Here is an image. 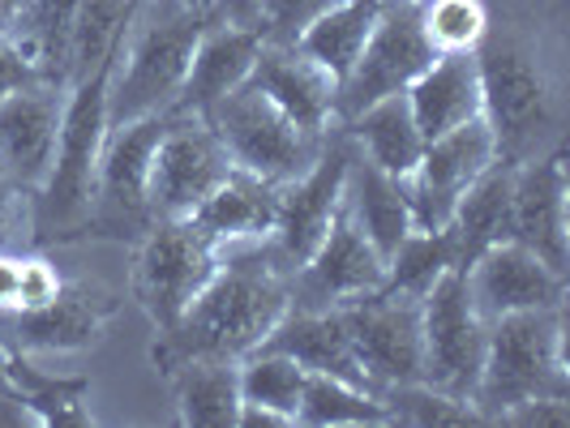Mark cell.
<instances>
[{
    "label": "cell",
    "instance_id": "30bf717a",
    "mask_svg": "<svg viewBox=\"0 0 570 428\" xmlns=\"http://www.w3.org/2000/svg\"><path fill=\"white\" fill-rule=\"evenodd\" d=\"M429 60H433V48L421 30L416 0H386L370 30V43L361 48L356 64L340 82L335 125L365 112L370 103L386 99V94H403L429 69Z\"/></svg>",
    "mask_w": 570,
    "mask_h": 428
},
{
    "label": "cell",
    "instance_id": "74e56055",
    "mask_svg": "<svg viewBox=\"0 0 570 428\" xmlns=\"http://www.w3.org/2000/svg\"><path fill=\"white\" fill-rule=\"evenodd\" d=\"M335 0H262V39L266 43H296L301 30L314 22L317 13H326Z\"/></svg>",
    "mask_w": 570,
    "mask_h": 428
},
{
    "label": "cell",
    "instance_id": "7bdbcfd3",
    "mask_svg": "<svg viewBox=\"0 0 570 428\" xmlns=\"http://www.w3.org/2000/svg\"><path fill=\"white\" fill-rule=\"evenodd\" d=\"M22 425H35L27 402L18 399L13 390H0V428H22Z\"/></svg>",
    "mask_w": 570,
    "mask_h": 428
},
{
    "label": "cell",
    "instance_id": "f6af8a7d",
    "mask_svg": "<svg viewBox=\"0 0 570 428\" xmlns=\"http://www.w3.org/2000/svg\"><path fill=\"white\" fill-rule=\"evenodd\" d=\"M22 9V0H0V30L13 22V13Z\"/></svg>",
    "mask_w": 570,
    "mask_h": 428
},
{
    "label": "cell",
    "instance_id": "e575fe53",
    "mask_svg": "<svg viewBox=\"0 0 570 428\" xmlns=\"http://www.w3.org/2000/svg\"><path fill=\"white\" fill-rule=\"evenodd\" d=\"M386 416L391 425L407 428H463V425H485V416L468 399H455L446 390H433L429 381H407V386H391L382 390Z\"/></svg>",
    "mask_w": 570,
    "mask_h": 428
},
{
    "label": "cell",
    "instance_id": "ba28073f",
    "mask_svg": "<svg viewBox=\"0 0 570 428\" xmlns=\"http://www.w3.org/2000/svg\"><path fill=\"white\" fill-rule=\"evenodd\" d=\"M210 129L219 133V142L228 150L232 168L249 171L257 180L271 185H287L317 159V150L326 142V133H309L301 129L284 108H275L254 82L236 86L224 94L210 112Z\"/></svg>",
    "mask_w": 570,
    "mask_h": 428
},
{
    "label": "cell",
    "instance_id": "7a4b0ae2",
    "mask_svg": "<svg viewBox=\"0 0 570 428\" xmlns=\"http://www.w3.org/2000/svg\"><path fill=\"white\" fill-rule=\"evenodd\" d=\"M562 52L549 27L489 22L476 48L485 120L498 142V159L528 163L562 146Z\"/></svg>",
    "mask_w": 570,
    "mask_h": 428
},
{
    "label": "cell",
    "instance_id": "2e32d148",
    "mask_svg": "<svg viewBox=\"0 0 570 428\" xmlns=\"http://www.w3.org/2000/svg\"><path fill=\"white\" fill-rule=\"evenodd\" d=\"M382 283H386V257L373 249L365 231L340 206L317 249L292 270V309H343Z\"/></svg>",
    "mask_w": 570,
    "mask_h": 428
},
{
    "label": "cell",
    "instance_id": "4dcf8cb0",
    "mask_svg": "<svg viewBox=\"0 0 570 428\" xmlns=\"http://www.w3.org/2000/svg\"><path fill=\"white\" fill-rule=\"evenodd\" d=\"M9 381L13 395L27 402L35 425L43 428H90L95 411H90V381L86 377H57V372L35 369V356H18L9 360Z\"/></svg>",
    "mask_w": 570,
    "mask_h": 428
},
{
    "label": "cell",
    "instance_id": "7dc6e473",
    "mask_svg": "<svg viewBox=\"0 0 570 428\" xmlns=\"http://www.w3.org/2000/svg\"><path fill=\"white\" fill-rule=\"evenodd\" d=\"M189 4H194V0H189Z\"/></svg>",
    "mask_w": 570,
    "mask_h": 428
},
{
    "label": "cell",
    "instance_id": "ab89813d",
    "mask_svg": "<svg viewBox=\"0 0 570 428\" xmlns=\"http://www.w3.org/2000/svg\"><path fill=\"white\" fill-rule=\"evenodd\" d=\"M30 82H43L35 69H30V60L13 48V39L0 30V99L4 94H13V90H22Z\"/></svg>",
    "mask_w": 570,
    "mask_h": 428
},
{
    "label": "cell",
    "instance_id": "4fadbf2b",
    "mask_svg": "<svg viewBox=\"0 0 570 428\" xmlns=\"http://www.w3.org/2000/svg\"><path fill=\"white\" fill-rule=\"evenodd\" d=\"M370 390L421 381V300L377 287L340 309Z\"/></svg>",
    "mask_w": 570,
    "mask_h": 428
},
{
    "label": "cell",
    "instance_id": "836d02e7",
    "mask_svg": "<svg viewBox=\"0 0 570 428\" xmlns=\"http://www.w3.org/2000/svg\"><path fill=\"white\" fill-rule=\"evenodd\" d=\"M455 261V240L451 231L438 228V231H421L412 228L400 240V249L386 257V291H400V296H425L429 287L438 283Z\"/></svg>",
    "mask_w": 570,
    "mask_h": 428
},
{
    "label": "cell",
    "instance_id": "f35d334b",
    "mask_svg": "<svg viewBox=\"0 0 570 428\" xmlns=\"http://www.w3.org/2000/svg\"><path fill=\"white\" fill-rule=\"evenodd\" d=\"M498 425L507 428H570V399H532L511 407Z\"/></svg>",
    "mask_w": 570,
    "mask_h": 428
},
{
    "label": "cell",
    "instance_id": "7402d4cb",
    "mask_svg": "<svg viewBox=\"0 0 570 428\" xmlns=\"http://www.w3.org/2000/svg\"><path fill=\"white\" fill-rule=\"evenodd\" d=\"M403 94H407V108L416 116V129L425 133V142L451 133V129L476 120V116H485V90H481L476 52L433 57L425 73Z\"/></svg>",
    "mask_w": 570,
    "mask_h": 428
},
{
    "label": "cell",
    "instance_id": "d6a6232c",
    "mask_svg": "<svg viewBox=\"0 0 570 428\" xmlns=\"http://www.w3.org/2000/svg\"><path fill=\"white\" fill-rule=\"evenodd\" d=\"M305 381H309V372L301 369L292 356H284V351L257 347L254 356L240 360V402L245 407H262V411H275L292 428H296Z\"/></svg>",
    "mask_w": 570,
    "mask_h": 428
},
{
    "label": "cell",
    "instance_id": "52a82bcc",
    "mask_svg": "<svg viewBox=\"0 0 570 428\" xmlns=\"http://www.w3.org/2000/svg\"><path fill=\"white\" fill-rule=\"evenodd\" d=\"M164 125H168V112L138 116L129 125L108 129L104 150H99V168H95L90 210H86L78 240H129V245H138L146 231L155 228L146 180H150V155L164 138Z\"/></svg>",
    "mask_w": 570,
    "mask_h": 428
},
{
    "label": "cell",
    "instance_id": "277c9868",
    "mask_svg": "<svg viewBox=\"0 0 570 428\" xmlns=\"http://www.w3.org/2000/svg\"><path fill=\"white\" fill-rule=\"evenodd\" d=\"M532 399H570L567 305L489 321L485 365L472 390V407L485 416V425H498L511 407Z\"/></svg>",
    "mask_w": 570,
    "mask_h": 428
},
{
    "label": "cell",
    "instance_id": "f546056e",
    "mask_svg": "<svg viewBox=\"0 0 570 428\" xmlns=\"http://www.w3.org/2000/svg\"><path fill=\"white\" fill-rule=\"evenodd\" d=\"M382 4L386 0H335L326 13H317L314 22L301 30L296 48L309 60H317L335 82H343L347 69L361 57V48L370 43V30Z\"/></svg>",
    "mask_w": 570,
    "mask_h": 428
},
{
    "label": "cell",
    "instance_id": "4316f807",
    "mask_svg": "<svg viewBox=\"0 0 570 428\" xmlns=\"http://www.w3.org/2000/svg\"><path fill=\"white\" fill-rule=\"evenodd\" d=\"M82 0H22L4 34L13 48L30 60V69L43 82L69 86V48H73V27H78Z\"/></svg>",
    "mask_w": 570,
    "mask_h": 428
},
{
    "label": "cell",
    "instance_id": "d590c367",
    "mask_svg": "<svg viewBox=\"0 0 570 428\" xmlns=\"http://www.w3.org/2000/svg\"><path fill=\"white\" fill-rule=\"evenodd\" d=\"M416 13H421V30H425L433 57L476 52L493 22L485 0H416Z\"/></svg>",
    "mask_w": 570,
    "mask_h": 428
},
{
    "label": "cell",
    "instance_id": "5b68a950",
    "mask_svg": "<svg viewBox=\"0 0 570 428\" xmlns=\"http://www.w3.org/2000/svg\"><path fill=\"white\" fill-rule=\"evenodd\" d=\"M116 60V52H112ZM112 60L90 69L86 78L69 86L65 116H60L57 159L48 180L35 193V240H78L95 193V168L99 150L108 138V82H112Z\"/></svg>",
    "mask_w": 570,
    "mask_h": 428
},
{
    "label": "cell",
    "instance_id": "5bb4252c",
    "mask_svg": "<svg viewBox=\"0 0 570 428\" xmlns=\"http://www.w3.org/2000/svg\"><path fill=\"white\" fill-rule=\"evenodd\" d=\"M352 163V138L343 133V125H331L326 142L317 150V159L301 171L296 180L279 185V206H275V228L266 236L271 253L284 261L287 270H296L305 257L317 249V240L326 236L331 219L343 206V180Z\"/></svg>",
    "mask_w": 570,
    "mask_h": 428
},
{
    "label": "cell",
    "instance_id": "d6986e66",
    "mask_svg": "<svg viewBox=\"0 0 570 428\" xmlns=\"http://www.w3.org/2000/svg\"><path fill=\"white\" fill-rule=\"evenodd\" d=\"M69 86L30 82L0 99V171L39 193L57 159L60 116Z\"/></svg>",
    "mask_w": 570,
    "mask_h": 428
},
{
    "label": "cell",
    "instance_id": "8992f818",
    "mask_svg": "<svg viewBox=\"0 0 570 428\" xmlns=\"http://www.w3.org/2000/svg\"><path fill=\"white\" fill-rule=\"evenodd\" d=\"M219 261L224 249L194 219H159L134 245L129 296L138 300L155 335L180 321V313L198 300V291L219 270Z\"/></svg>",
    "mask_w": 570,
    "mask_h": 428
},
{
    "label": "cell",
    "instance_id": "e0dca14e",
    "mask_svg": "<svg viewBox=\"0 0 570 428\" xmlns=\"http://www.w3.org/2000/svg\"><path fill=\"white\" fill-rule=\"evenodd\" d=\"M463 279L476 313L485 321L567 305V275L541 261L532 249H523L519 240H498L481 249L463 266Z\"/></svg>",
    "mask_w": 570,
    "mask_h": 428
},
{
    "label": "cell",
    "instance_id": "9c48e42d",
    "mask_svg": "<svg viewBox=\"0 0 570 428\" xmlns=\"http://www.w3.org/2000/svg\"><path fill=\"white\" fill-rule=\"evenodd\" d=\"M489 321L476 313L463 266H451L421 296V381L472 402L476 377L485 365Z\"/></svg>",
    "mask_w": 570,
    "mask_h": 428
},
{
    "label": "cell",
    "instance_id": "ac0fdd59",
    "mask_svg": "<svg viewBox=\"0 0 570 428\" xmlns=\"http://www.w3.org/2000/svg\"><path fill=\"white\" fill-rule=\"evenodd\" d=\"M567 150H549L514 168L511 185V240L567 275L570 266V215H567Z\"/></svg>",
    "mask_w": 570,
    "mask_h": 428
},
{
    "label": "cell",
    "instance_id": "83f0119b",
    "mask_svg": "<svg viewBox=\"0 0 570 428\" xmlns=\"http://www.w3.org/2000/svg\"><path fill=\"white\" fill-rule=\"evenodd\" d=\"M511 185H514V163L498 159L493 168L459 198L455 215H451V240H455V261L468 266L472 257L498 245V240H511Z\"/></svg>",
    "mask_w": 570,
    "mask_h": 428
},
{
    "label": "cell",
    "instance_id": "484cf974",
    "mask_svg": "<svg viewBox=\"0 0 570 428\" xmlns=\"http://www.w3.org/2000/svg\"><path fill=\"white\" fill-rule=\"evenodd\" d=\"M343 133L352 138V146L370 159L373 168H382L395 180H407L421 163V155H425V133L416 129L407 94H386V99L370 103L365 112L343 120Z\"/></svg>",
    "mask_w": 570,
    "mask_h": 428
},
{
    "label": "cell",
    "instance_id": "b9f144b4",
    "mask_svg": "<svg viewBox=\"0 0 570 428\" xmlns=\"http://www.w3.org/2000/svg\"><path fill=\"white\" fill-rule=\"evenodd\" d=\"M22 253H0V313L22 309Z\"/></svg>",
    "mask_w": 570,
    "mask_h": 428
},
{
    "label": "cell",
    "instance_id": "bcb514c9",
    "mask_svg": "<svg viewBox=\"0 0 570 428\" xmlns=\"http://www.w3.org/2000/svg\"><path fill=\"white\" fill-rule=\"evenodd\" d=\"M194 4H198V9H202V13H206V0H194Z\"/></svg>",
    "mask_w": 570,
    "mask_h": 428
},
{
    "label": "cell",
    "instance_id": "d4e9b609",
    "mask_svg": "<svg viewBox=\"0 0 570 428\" xmlns=\"http://www.w3.org/2000/svg\"><path fill=\"white\" fill-rule=\"evenodd\" d=\"M343 210L382 257L395 253L400 240L412 231V206H407L403 180L373 168L356 146H352V163H347V180H343Z\"/></svg>",
    "mask_w": 570,
    "mask_h": 428
},
{
    "label": "cell",
    "instance_id": "44dd1931",
    "mask_svg": "<svg viewBox=\"0 0 570 428\" xmlns=\"http://www.w3.org/2000/svg\"><path fill=\"white\" fill-rule=\"evenodd\" d=\"M262 43L266 39L249 27L206 22L198 34V48H194V60H189L185 86H180V99H176L171 112H194V116L210 112L224 94H232L236 86L249 82Z\"/></svg>",
    "mask_w": 570,
    "mask_h": 428
},
{
    "label": "cell",
    "instance_id": "603a6c76",
    "mask_svg": "<svg viewBox=\"0 0 570 428\" xmlns=\"http://www.w3.org/2000/svg\"><path fill=\"white\" fill-rule=\"evenodd\" d=\"M275 206H279V185L232 168L189 219L228 253V249H240V245H262L271 236Z\"/></svg>",
    "mask_w": 570,
    "mask_h": 428
},
{
    "label": "cell",
    "instance_id": "ffe728a7",
    "mask_svg": "<svg viewBox=\"0 0 570 428\" xmlns=\"http://www.w3.org/2000/svg\"><path fill=\"white\" fill-rule=\"evenodd\" d=\"M249 82L275 103L284 108L301 129L309 133H326L335 125V94L340 82L309 60L296 43H262V52L254 60Z\"/></svg>",
    "mask_w": 570,
    "mask_h": 428
},
{
    "label": "cell",
    "instance_id": "6da1fadb",
    "mask_svg": "<svg viewBox=\"0 0 570 428\" xmlns=\"http://www.w3.org/2000/svg\"><path fill=\"white\" fill-rule=\"evenodd\" d=\"M287 309H292V270L271 253V245L262 240L228 249L180 321L155 335L150 360L159 372H171L189 360L240 365L284 321Z\"/></svg>",
    "mask_w": 570,
    "mask_h": 428
},
{
    "label": "cell",
    "instance_id": "60d3db41",
    "mask_svg": "<svg viewBox=\"0 0 570 428\" xmlns=\"http://www.w3.org/2000/svg\"><path fill=\"white\" fill-rule=\"evenodd\" d=\"M206 22H228V27L257 30V22H262V0H206Z\"/></svg>",
    "mask_w": 570,
    "mask_h": 428
},
{
    "label": "cell",
    "instance_id": "1f68e13d",
    "mask_svg": "<svg viewBox=\"0 0 570 428\" xmlns=\"http://www.w3.org/2000/svg\"><path fill=\"white\" fill-rule=\"evenodd\" d=\"M296 425L309 428H356V425H391L382 395H373L370 386H352L340 377H317L309 372Z\"/></svg>",
    "mask_w": 570,
    "mask_h": 428
},
{
    "label": "cell",
    "instance_id": "ee69618b",
    "mask_svg": "<svg viewBox=\"0 0 570 428\" xmlns=\"http://www.w3.org/2000/svg\"><path fill=\"white\" fill-rule=\"evenodd\" d=\"M9 360H13V351L0 339V390H13V381H9Z\"/></svg>",
    "mask_w": 570,
    "mask_h": 428
},
{
    "label": "cell",
    "instance_id": "7c38bea8",
    "mask_svg": "<svg viewBox=\"0 0 570 428\" xmlns=\"http://www.w3.org/2000/svg\"><path fill=\"white\" fill-rule=\"evenodd\" d=\"M120 317V296L99 279H65L39 309L0 313V339L18 356H78L99 347Z\"/></svg>",
    "mask_w": 570,
    "mask_h": 428
},
{
    "label": "cell",
    "instance_id": "8fae6325",
    "mask_svg": "<svg viewBox=\"0 0 570 428\" xmlns=\"http://www.w3.org/2000/svg\"><path fill=\"white\" fill-rule=\"evenodd\" d=\"M228 171V150L206 116L168 112L164 138L150 155V180H146L155 223L159 219H189Z\"/></svg>",
    "mask_w": 570,
    "mask_h": 428
},
{
    "label": "cell",
    "instance_id": "9a60e30c",
    "mask_svg": "<svg viewBox=\"0 0 570 428\" xmlns=\"http://www.w3.org/2000/svg\"><path fill=\"white\" fill-rule=\"evenodd\" d=\"M498 163V142L485 116L459 125L451 133L425 142V155L416 171L403 180L407 206H412V228L438 231L451 223L459 198Z\"/></svg>",
    "mask_w": 570,
    "mask_h": 428
},
{
    "label": "cell",
    "instance_id": "f1b7e54d",
    "mask_svg": "<svg viewBox=\"0 0 570 428\" xmlns=\"http://www.w3.org/2000/svg\"><path fill=\"white\" fill-rule=\"evenodd\" d=\"M176 395V416L185 428H236L240 416V365L189 360L164 372Z\"/></svg>",
    "mask_w": 570,
    "mask_h": 428
},
{
    "label": "cell",
    "instance_id": "3957f363",
    "mask_svg": "<svg viewBox=\"0 0 570 428\" xmlns=\"http://www.w3.org/2000/svg\"><path fill=\"white\" fill-rule=\"evenodd\" d=\"M202 27H206V13L189 0H138L129 27L120 30V43H116L112 82H108V129L176 108Z\"/></svg>",
    "mask_w": 570,
    "mask_h": 428
},
{
    "label": "cell",
    "instance_id": "cb8c5ba5",
    "mask_svg": "<svg viewBox=\"0 0 570 428\" xmlns=\"http://www.w3.org/2000/svg\"><path fill=\"white\" fill-rule=\"evenodd\" d=\"M262 347L266 351H284L301 369L317 372V377H340V381H352V386H370L361 365H356V356H352V339H347L340 309H287L284 321L266 335Z\"/></svg>",
    "mask_w": 570,
    "mask_h": 428
},
{
    "label": "cell",
    "instance_id": "8d00e7d4",
    "mask_svg": "<svg viewBox=\"0 0 570 428\" xmlns=\"http://www.w3.org/2000/svg\"><path fill=\"white\" fill-rule=\"evenodd\" d=\"M39 249L35 240V189L0 171V253Z\"/></svg>",
    "mask_w": 570,
    "mask_h": 428
}]
</instances>
